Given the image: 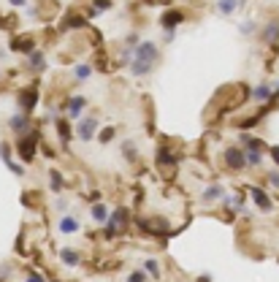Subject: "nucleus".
Segmentation results:
<instances>
[{
	"instance_id": "4",
	"label": "nucleus",
	"mask_w": 279,
	"mask_h": 282,
	"mask_svg": "<svg viewBox=\"0 0 279 282\" xmlns=\"http://www.w3.org/2000/svg\"><path fill=\"white\" fill-rule=\"evenodd\" d=\"M133 60H141V63H157V47L152 41H139L133 49Z\"/></svg>"
},
{
	"instance_id": "37",
	"label": "nucleus",
	"mask_w": 279,
	"mask_h": 282,
	"mask_svg": "<svg viewBox=\"0 0 279 282\" xmlns=\"http://www.w3.org/2000/svg\"><path fill=\"white\" fill-rule=\"evenodd\" d=\"M268 182H271L274 188L279 190V171H268Z\"/></svg>"
},
{
	"instance_id": "41",
	"label": "nucleus",
	"mask_w": 279,
	"mask_h": 282,
	"mask_svg": "<svg viewBox=\"0 0 279 282\" xmlns=\"http://www.w3.org/2000/svg\"><path fill=\"white\" fill-rule=\"evenodd\" d=\"M57 209H60V212H65V209H68V201L60 198V201H57Z\"/></svg>"
},
{
	"instance_id": "44",
	"label": "nucleus",
	"mask_w": 279,
	"mask_h": 282,
	"mask_svg": "<svg viewBox=\"0 0 279 282\" xmlns=\"http://www.w3.org/2000/svg\"><path fill=\"white\" fill-rule=\"evenodd\" d=\"M198 282H211V277H209V274H204V277H201Z\"/></svg>"
},
{
	"instance_id": "5",
	"label": "nucleus",
	"mask_w": 279,
	"mask_h": 282,
	"mask_svg": "<svg viewBox=\"0 0 279 282\" xmlns=\"http://www.w3.org/2000/svg\"><path fill=\"white\" fill-rule=\"evenodd\" d=\"M176 163H179V155H174L168 147H160V149H157V165H160L163 171H168V176L174 174Z\"/></svg>"
},
{
	"instance_id": "20",
	"label": "nucleus",
	"mask_w": 279,
	"mask_h": 282,
	"mask_svg": "<svg viewBox=\"0 0 279 282\" xmlns=\"http://www.w3.org/2000/svg\"><path fill=\"white\" fill-rule=\"evenodd\" d=\"M155 68V63H141V60H130V70H133V76H146L149 70Z\"/></svg>"
},
{
	"instance_id": "21",
	"label": "nucleus",
	"mask_w": 279,
	"mask_h": 282,
	"mask_svg": "<svg viewBox=\"0 0 279 282\" xmlns=\"http://www.w3.org/2000/svg\"><path fill=\"white\" fill-rule=\"evenodd\" d=\"M241 147L244 149H263V139H257V136H250V133H241Z\"/></svg>"
},
{
	"instance_id": "23",
	"label": "nucleus",
	"mask_w": 279,
	"mask_h": 282,
	"mask_svg": "<svg viewBox=\"0 0 279 282\" xmlns=\"http://www.w3.org/2000/svg\"><path fill=\"white\" fill-rule=\"evenodd\" d=\"M236 8H238V0H217V11H220L222 17H231Z\"/></svg>"
},
{
	"instance_id": "31",
	"label": "nucleus",
	"mask_w": 279,
	"mask_h": 282,
	"mask_svg": "<svg viewBox=\"0 0 279 282\" xmlns=\"http://www.w3.org/2000/svg\"><path fill=\"white\" fill-rule=\"evenodd\" d=\"M146 271H149L152 280H157V277H160V263H157L155 258H149V260H146Z\"/></svg>"
},
{
	"instance_id": "39",
	"label": "nucleus",
	"mask_w": 279,
	"mask_h": 282,
	"mask_svg": "<svg viewBox=\"0 0 279 282\" xmlns=\"http://www.w3.org/2000/svg\"><path fill=\"white\" fill-rule=\"evenodd\" d=\"M268 152H271V158H274V163H277V165H279V147H271V149H268Z\"/></svg>"
},
{
	"instance_id": "13",
	"label": "nucleus",
	"mask_w": 279,
	"mask_h": 282,
	"mask_svg": "<svg viewBox=\"0 0 279 282\" xmlns=\"http://www.w3.org/2000/svg\"><path fill=\"white\" fill-rule=\"evenodd\" d=\"M250 195H252V201L257 204V209H260V212H271V209H274L271 198H268V195L263 193L260 188H252V185H250Z\"/></svg>"
},
{
	"instance_id": "12",
	"label": "nucleus",
	"mask_w": 279,
	"mask_h": 282,
	"mask_svg": "<svg viewBox=\"0 0 279 282\" xmlns=\"http://www.w3.org/2000/svg\"><path fill=\"white\" fill-rule=\"evenodd\" d=\"M84 106H87V98H84V95H73V98L68 100V106H65V109H68V119H79V114L84 112Z\"/></svg>"
},
{
	"instance_id": "11",
	"label": "nucleus",
	"mask_w": 279,
	"mask_h": 282,
	"mask_svg": "<svg viewBox=\"0 0 279 282\" xmlns=\"http://www.w3.org/2000/svg\"><path fill=\"white\" fill-rule=\"evenodd\" d=\"M8 128H11L17 136H24L27 130H33V122H30V117H27V114H17V117H11V119H8Z\"/></svg>"
},
{
	"instance_id": "27",
	"label": "nucleus",
	"mask_w": 279,
	"mask_h": 282,
	"mask_svg": "<svg viewBox=\"0 0 279 282\" xmlns=\"http://www.w3.org/2000/svg\"><path fill=\"white\" fill-rule=\"evenodd\" d=\"M49 188H52L54 193H60V190L65 188V179H63V174H57V171H52V174H49Z\"/></svg>"
},
{
	"instance_id": "7",
	"label": "nucleus",
	"mask_w": 279,
	"mask_h": 282,
	"mask_svg": "<svg viewBox=\"0 0 279 282\" xmlns=\"http://www.w3.org/2000/svg\"><path fill=\"white\" fill-rule=\"evenodd\" d=\"M35 103H38V90H35V84L19 93V106H22V112H24V114H30V112H33V109H35Z\"/></svg>"
},
{
	"instance_id": "26",
	"label": "nucleus",
	"mask_w": 279,
	"mask_h": 282,
	"mask_svg": "<svg viewBox=\"0 0 279 282\" xmlns=\"http://www.w3.org/2000/svg\"><path fill=\"white\" fill-rule=\"evenodd\" d=\"M84 17H79V14H68L65 17V22H63V30H70V27H84Z\"/></svg>"
},
{
	"instance_id": "15",
	"label": "nucleus",
	"mask_w": 279,
	"mask_h": 282,
	"mask_svg": "<svg viewBox=\"0 0 279 282\" xmlns=\"http://www.w3.org/2000/svg\"><path fill=\"white\" fill-rule=\"evenodd\" d=\"M79 228H82V223H79V217H73V214H65V217L57 223V231H60V234H65V236L76 234Z\"/></svg>"
},
{
	"instance_id": "8",
	"label": "nucleus",
	"mask_w": 279,
	"mask_h": 282,
	"mask_svg": "<svg viewBox=\"0 0 279 282\" xmlns=\"http://www.w3.org/2000/svg\"><path fill=\"white\" fill-rule=\"evenodd\" d=\"M260 41L266 44V47H274V44H279V19L277 22H266V27L260 30Z\"/></svg>"
},
{
	"instance_id": "19",
	"label": "nucleus",
	"mask_w": 279,
	"mask_h": 282,
	"mask_svg": "<svg viewBox=\"0 0 279 282\" xmlns=\"http://www.w3.org/2000/svg\"><path fill=\"white\" fill-rule=\"evenodd\" d=\"M27 65L33 70H44V68H46V60H44L41 52H35V49H33V52H27Z\"/></svg>"
},
{
	"instance_id": "17",
	"label": "nucleus",
	"mask_w": 279,
	"mask_h": 282,
	"mask_svg": "<svg viewBox=\"0 0 279 282\" xmlns=\"http://www.w3.org/2000/svg\"><path fill=\"white\" fill-rule=\"evenodd\" d=\"M0 155H3V163L8 165V171H14V174L17 176H22L24 174V168L19 163H14V158H11V149H8V144H3V147H0Z\"/></svg>"
},
{
	"instance_id": "43",
	"label": "nucleus",
	"mask_w": 279,
	"mask_h": 282,
	"mask_svg": "<svg viewBox=\"0 0 279 282\" xmlns=\"http://www.w3.org/2000/svg\"><path fill=\"white\" fill-rule=\"evenodd\" d=\"M146 6H155V3H165V0H144Z\"/></svg>"
},
{
	"instance_id": "1",
	"label": "nucleus",
	"mask_w": 279,
	"mask_h": 282,
	"mask_svg": "<svg viewBox=\"0 0 279 282\" xmlns=\"http://www.w3.org/2000/svg\"><path fill=\"white\" fill-rule=\"evenodd\" d=\"M38 141H41V136H38V133H33V130H27L24 136H19V141H17V152H19V158H22L24 163H30V160L35 158Z\"/></svg>"
},
{
	"instance_id": "28",
	"label": "nucleus",
	"mask_w": 279,
	"mask_h": 282,
	"mask_svg": "<svg viewBox=\"0 0 279 282\" xmlns=\"http://www.w3.org/2000/svg\"><path fill=\"white\" fill-rule=\"evenodd\" d=\"M93 220L95 223H106V220H109V209H106L103 204H95L93 206Z\"/></svg>"
},
{
	"instance_id": "2",
	"label": "nucleus",
	"mask_w": 279,
	"mask_h": 282,
	"mask_svg": "<svg viewBox=\"0 0 279 282\" xmlns=\"http://www.w3.org/2000/svg\"><path fill=\"white\" fill-rule=\"evenodd\" d=\"M128 223H130L128 209H125V206H119V209H116L109 220H106V239H111V236H116L119 231H125V228H128Z\"/></svg>"
},
{
	"instance_id": "18",
	"label": "nucleus",
	"mask_w": 279,
	"mask_h": 282,
	"mask_svg": "<svg viewBox=\"0 0 279 282\" xmlns=\"http://www.w3.org/2000/svg\"><path fill=\"white\" fill-rule=\"evenodd\" d=\"M250 98H252V100H257V103H263V100H268V98H271V84H268V82L257 84V87H255V90H252V93H250Z\"/></svg>"
},
{
	"instance_id": "22",
	"label": "nucleus",
	"mask_w": 279,
	"mask_h": 282,
	"mask_svg": "<svg viewBox=\"0 0 279 282\" xmlns=\"http://www.w3.org/2000/svg\"><path fill=\"white\" fill-rule=\"evenodd\" d=\"M54 128H57V133H60V141H63V144H68V141H70V125H68V119H54Z\"/></svg>"
},
{
	"instance_id": "33",
	"label": "nucleus",
	"mask_w": 279,
	"mask_h": 282,
	"mask_svg": "<svg viewBox=\"0 0 279 282\" xmlns=\"http://www.w3.org/2000/svg\"><path fill=\"white\" fill-rule=\"evenodd\" d=\"M130 60H133V49H122V54H119V60H116V63L125 68V65H130Z\"/></svg>"
},
{
	"instance_id": "35",
	"label": "nucleus",
	"mask_w": 279,
	"mask_h": 282,
	"mask_svg": "<svg viewBox=\"0 0 279 282\" xmlns=\"http://www.w3.org/2000/svg\"><path fill=\"white\" fill-rule=\"evenodd\" d=\"M241 33H244V35L257 33V24H255V22H244V24H241Z\"/></svg>"
},
{
	"instance_id": "14",
	"label": "nucleus",
	"mask_w": 279,
	"mask_h": 282,
	"mask_svg": "<svg viewBox=\"0 0 279 282\" xmlns=\"http://www.w3.org/2000/svg\"><path fill=\"white\" fill-rule=\"evenodd\" d=\"M60 260H63L65 266H70V269H76V266L82 263V253L73 250V247H63V250H60Z\"/></svg>"
},
{
	"instance_id": "30",
	"label": "nucleus",
	"mask_w": 279,
	"mask_h": 282,
	"mask_svg": "<svg viewBox=\"0 0 279 282\" xmlns=\"http://www.w3.org/2000/svg\"><path fill=\"white\" fill-rule=\"evenodd\" d=\"M122 152H125V158H128L130 163H136V147H133V141H122Z\"/></svg>"
},
{
	"instance_id": "40",
	"label": "nucleus",
	"mask_w": 279,
	"mask_h": 282,
	"mask_svg": "<svg viewBox=\"0 0 279 282\" xmlns=\"http://www.w3.org/2000/svg\"><path fill=\"white\" fill-rule=\"evenodd\" d=\"M128 44H130V47H133V44H139V35L130 33V35H128Z\"/></svg>"
},
{
	"instance_id": "9",
	"label": "nucleus",
	"mask_w": 279,
	"mask_h": 282,
	"mask_svg": "<svg viewBox=\"0 0 279 282\" xmlns=\"http://www.w3.org/2000/svg\"><path fill=\"white\" fill-rule=\"evenodd\" d=\"M187 14L182 11V8H171V11H165L163 17H160V24H163V30H174L179 22H185Z\"/></svg>"
},
{
	"instance_id": "6",
	"label": "nucleus",
	"mask_w": 279,
	"mask_h": 282,
	"mask_svg": "<svg viewBox=\"0 0 279 282\" xmlns=\"http://www.w3.org/2000/svg\"><path fill=\"white\" fill-rule=\"evenodd\" d=\"M225 163H228V168H231V171H241L247 165L244 152H241L238 147H228L225 149Z\"/></svg>"
},
{
	"instance_id": "38",
	"label": "nucleus",
	"mask_w": 279,
	"mask_h": 282,
	"mask_svg": "<svg viewBox=\"0 0 279 282\" xmlns=\"http://www.w3.org/2000/svg\"><path fill=\"white\" fill-rule=\"evenodd\" d=\"M24 282H44V277L38 274V271H30V274H27V280H24Z\"/></svg>"
},
{
	"instance_id": "29",
	"label": "nucleus",
	"mask_w": 279,
	"mask_h": 282,
	"mask_svg": "<svg viewBox=\"0 0 279 282\" xmlns=\"http://www.w3.org/2000/svg\"><path fill=\"white\" fill-rule=\"evenodd\" d=\"M73 73H76V79H79V82H84V79H90V73H93V68H90L87 63H79L73 68Z\"/></svg>"
},
{
	"instance_id": "42",
	"label": "nucleus",
	"mask_w": 279,
	"mask_h": 282,
	"mask_svg": "<svg viewBox=\"0 0 279 282\" xmlns=\"http://www.w3.org/2000/svg\"><path fill=\"white\" fill-rule=\"evenodd\" d=\"M8 3H11V6H24L27 0H8Z\"/></svg>"
},
{
	"instance_id": "10",
	"label": "nucleus",
	"mask_w": 279,
	"mask_h": 282,
	"mask_svg": "<svg viewBox=\"0 0 279 282\" xmlns=\"http://www.w3.org/2000/svg\"><path fill=\"white\" fill-rule=\"evenodd\" d=\"M95 130H98V119L95 117H82L79 119V139L82 141H93Z\"/></svg>"
},
{
	"instance_id": "24",
	"label": "nucleus",
	"mask_w": 279,
	"mask_h": 282,
	"mask_svg": "<svg viewBox=\"0 0 279 282\" xmlns=\"http://www.w3.org/2000/svg\"><path fill=\"white\" fill-rule=\"evenodd\" d=\"M244 160H247V165L257 168V165L263 163V149H247V152H244Z\"/></svg>"
},
{
	"instance_id": "34",
	"label": "nucleus",
	"mask_w": 279,
	"mask_h": 282,
	"mask_svg": "<svg viewBox=\"0 0 279 282\" xmlns=\"http://www.w3.org/2000/svg\"><path fill=\"white\" fill-rule=\"evenodd\" d=\"M93 8H95V11H109V8H111V0H95Z\"/></svg>"
},
{
	"instance_id": "16",
	"label": "nucleus",
	"mask_w": 279,
	"mask_h": 282,
	"mask_svg": "<svg viewBox=\"0 0 279 282\" xmlns=\"http://www.w3.org/2000/svg\"><path fill=\"white\" fill-rule=\"evenodd\" d=\"M33 47H35V38H33V35H24V38H11V49H14V52L27 54V52H33Z\"/></svg>"
},
{
	"instance_id": "3",
	"label": "nucleus",
	"mask_w": 279,
	"mask_h": 282,
	"mask_svg": "<svg viewBox=\"0 0 279 282\" xmlns=\"http://www.w3.org/2000/svg\"><path fill=\"white\" fill-rule=\"evenodd\" d=\"M136 223H139V228L144 234H155V236H165L171 228L168 220H163V217H139Z\"/></svg>"
},
{
	"instance_id": "25",
	"label": "nucleus",
	"mask_w": 279,
	"mask_h": 282,
	"mask_svg": "<svg viewBox=\"0 0 279 282\" xmlns=\"http://www.w3.org/2000/svg\"><path fill=\"white\" fill-rule=\"evenodd\" d=\"M225 195V190L220 188V185H209V188H204V201H217Z\"/></svg>"
},
{
	"instance_id": "32",
	"label": "nucleus",
	"mask_w": 279,
	"mask_h": 282,
	"mask_svg": "<svg viewBox=\"0 0 279 282\" xmlns=\"http://www.w3.org/2000/svg\"><path fill=\"white\" fill-rule=\"evenodd\" d=\"M114 136H116V128H103L100 130V144H109Z\"/></svg>"
},
{
	"instance_id": "36",
	"label": "nucleus",
	"mask_w": 279,
	"mask_h": 282,
	"mask_svg": "<svg viewBox=\"0 0 279 282\" xmlns=\"http://www.w3.org/2000/svg\"><path fill=\"white\" fill-rule=\"evenodd\" d=\"M128 282H146V274L144 271H133V274L128 277Z\"/></svg>"
}]
</instances>
